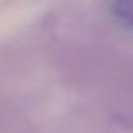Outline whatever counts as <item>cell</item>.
I'll use <instances>...</instances> for the list:
<instances>
[{"instance_id": "1", "label": "cell", "mask_w": 133, "mask_h": 133, "mask_svg": "<svg viewBox=\"0 0 133 133\" xmlns=\"http://www.w3.org/2000/svg\"><path fill=\"white\" fill-rule=\"evenodd\" d=\"M113 118H115V122H117L118 126H122V128L133 131V115H115Z\"/></svg>"}, {"instance_id": "2", "label": "cell", "mask_w": 133, "mask_h": 133, "mask_svg": "<svg viewBox=\"0 0 133 133\" xmlns=\"http://www.w3.org/2000/svg\"><path fill=\"white\" fill-rule=\"evenodd\" d=\"M126 28H129V29H133V20H131V22H128V24H126Z\"/></svg>"}]
</instances>
